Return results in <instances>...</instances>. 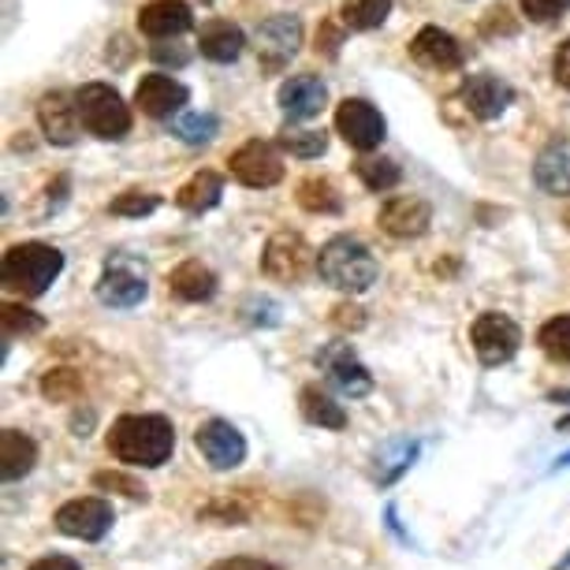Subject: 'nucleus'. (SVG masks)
<instances>
[{"label":"nucleus","instance_id":"nucleus-1","mask_svg":"<svg viewBox=\"0 0 570 570\" xmlns=\"http://www.w3.org/2000/svg\"><path fill=\"white\" fill-rule=\"evenodd\" d=\"M176 451V429L160 414H124L109 429V455L124 466L157 470Z\"/></svg>","mask_w":570,"mask_h":570},{"label":"nucleus","instance_id":"nucleus-2","mask_svg":"<svg viewBox=\"0 0 570 570\" xmlns=\"http://www.w3.org/2000/svg\"><path fill=\"white\" fill-rule=\"evenodd\" d=\"M317 276L325 279L328 287H336V292L362 295L376 284L381 268H376V257L365 250L358 239H351V235H336V239H328L325 246H321Z\"/></svg>","mask_w":570,"mask_h":570},{"label":"nucleus","instance_id":"nucleus-3","mask_svg":"<svg viewBox=\"0 0 570 570\" xmlns=\"http://www.w3.org/2000/svg\"><path fill=\"white\" fill-rule=\"evenodd\" d=\"M63 273V254L49 243H19L4 254L0 265V279L8 292H19L23 298L46 295L57 276Z\"/></svg>","mask_w":570,"mask_h":570},{"label":"nucleus","instance_id":"nucleus-4","mask_svg":"<svg viewBox=\"0 0 570 570\" xmlns=\"http://www.w3.org/2000/svg\"><path fill=\"white\" fill-rule=\"evenodd\" d=\"M75 105H79V120L94 138H105V142H120V138L131 131V112L120 94L105 82H86L79 94H75Z\"/></svg>","mask_w":570,"mask_h":570},{"label":"nucleus","instance_id":"nucleus-5","mask_svg":"<svg viewBox=\"0 0 570 570\" xmlns=\"http://www.w3.org/2000/svg\"><path fill=\"white\" fill-rule=\"evenodd\" d=\"M57 530L71 541H86V544H98L109 537L112 522H116V511L109 500L101 497H79V500H68L63 508L52 514Z\"/></svg>","mask_w":570,"mask_h":570},{"label":"nucleus","instance_id":"nucleus-6","mask_svg":"<svg viewBox=\"0 0 570 570\" xmlns=\"http://www.w3.org/2000/svg\"><path fill=\"white\" fill-rule=\"evenodd\" d=\"M309 268H317V254L298 232H276L262 254V273L276 284H303Z\"/></svg>","mask_w":570,"mask_h":570},{"label":"nucleus","instance_id":"nucleus-7","mask_svg":"<svg viewBox=\"0 0 570 570\" xmlns=\"http://www.w3.org/2000/svg\"><path fill=\"white\" fill-rule=\"evenodd\" d=\"M470 343L485 365L511 362L522 347V328L508 314H481L470 328Z\"/></svg>","mask_w":570,"mask_h":570},{"label":"nucleus","instance_id":"nucleus-8","mask_svg":"<svg viewBox=\"0 0 570 570\" xmlns=\"http://www.w3.org/2000/svg\"><path fill=\"white\" fill-rule=\"evenodd\" d=\"M317 365L325 370L328 384L340 395L362 400V395L373 392V373L358 362V354L351 351V343H328V347L317 354Z\"/></svg>","mask_w":570,"mask_h":570},{"label":"nucleus","instance_id":"nucleus-9","mask_svg":"<svg viewBox=\"0 0 570 570\" xmlns=\"http://www.w3.org/2000/svg\"><path fill=\"white\" fill-rule=\"evenodd\" d=\"M195 444L202 451V459L209 462L213 470H235L246 462V440L232 422L224 417H209V422L198 425Z\"/></svg>","mask_w":570,"mask_h":570},{"label":"nucleus","instance_id":"nucleus-10","mask_svg":"<svg viewBox=\"0 0 570 570\" xmlns=\"http://www.w3.org/2000/svg\"><path fill=\"white\" fill-rule=\"evenodd\" d=\"M336 131L343 135V142L362 149V154H370L384 142V131H389V124H384V116L373 109L370 101L362 98H347L336 109Z\"/></svg>","mask_w":570,"mask_h":570},{"label":"nucleus","instance_id":"nucleus-11","mask_svg":"<svg viewBox=\"0 0 570 570\" xmlns=\"http://www.w3.org/2000/svg\"><path fill=\"white\" fill-rule=\"evenodd\" d=\"M303 46V23L295 16H273L257 27V60L268 71H279Z\"/></svg>","mask_w":570,"mask_h":570},{"label":"nucleus","instance_id":"nucleus-12","mask_svg":"<svg viewBox=\"0 0 570 570\" xmlns=\"http://www.w3.org/2000/svg\"><path fill=\"white\" fill-rule=\"evenodd\" d=\"M228 171L243 183V187H254V190L276 187V183L284 179L279 154L268 142H246L243 149H235L228 160Z\"/></svg>","mask_w":570,"mask_h":570},{"label":"nucleus","instance_id":"nucleus-13","mask_svg":"<svg viewBox=\"0 0 570 570\" xmlns=\"http://www.w3.org/2000/svg\"><path fill=\"white\" fill-rule=\"evenodd\" d=\"M511 98H514V90L500 75L481 71L462 82V105H466V112L478 116V120H500V116L508 112Z\"/></svg>","mask_w":570,"mask_h":570},{"label":"nucleus","instance_id":"nucleus-14","mask_svg":"<svg viewBox=\"0 0 570 570\" xmlns=\"http://www.w3.org/2000/svg\"><path fill=\"white\" fill-rule=\"evenodd\" d=\"M38 124L52 146H75L79 142V105H71L68 94L52 90L38 101Z\"/></svg>","mask_w":570,"mask_h":570},{"label":"nucleus","instance_id":"nucleus-15","mask_svg":"<svg viewBox=\"0 0 570 570\" xmlns=\"http://www.w3.org/2000/svg\"><path fill=\"white\" fill-rule=\"evenodd\" d=\"M146 295H149L146 276L127 268L124 262H109V268L98 279V298L112 309H135Z\"/></svg>","mask_w":570,"mask_h":570},{"label":"nucleus","instance_id":"nucleus-16","mask_svg":"<svg viewBox=\"0 0 570 570\" xmlns=\"http://www.w3.org/2000/svg\"><path fill=\"white\" fill-rule=\"evenodd\" d=\"M325 105H328V86L317 75H292V79L279 86V109L292 116V120H314Z\"/></svg>","mask_w":570,"mask_h":570},{"label":"nucleus","instance_id":"nucleus-17","mask_svg":"<svg viewBox=\"0 0 570 570\" xmlns=\"http://www.w3.org/2000/svg\"><path fill=\"white\" fill-rule=\"evenodd\" d=\"M187 86L168 79V75H146L135 90V105L154 120H165V116H176L183 105H187Z\"/></svg>","mask_w":570,"mask_h":570},{"label":"nucleus","instance_id":"nucleus-18","mask_svg":"<svg viewBox=\"0 0 570 570\" xmlns=\"http://www.w3.org/2000/svg\"><path fill=\"white\" fill-rule=\"evenodd\" d=\"M190 23H195V16H190V8L183 4V0H154V4L138 12V30L154 41L187 35Z\"/></svg>","mask_w":570,"mask_h":570},{"label":"nucleus","instance_id":"nucleus-19","mask_svg":"<svg viewBox=\"0 0 570 570\" xmlns=\"http://www.w3.org/2000/svg\"><path fill=\"white\" fill-rule=\"evenodd\" d=\"M429 224H433V209L422 198H392L381 209V228L395 239H417L429 232Z\"/></svg>","mask_w":570,"mask_h":570},{"label":"nucleus","instance_id":"nucleus-20","mask_svg":"<svg viewBox=\"0 0 570 570\" xmlns=\"http://www.w3.org/2000/svg\"><path fill=\"white\" fill-rule=\"evenodd\" d=\"M411 57L417 63H425V68H433V71L462 68V46L448 35V30H440V27L417 30V38L411 41Z\"/></svg>","mask_w":570,"mask_h":570},{"label":"nucleus","instance_id":"nucleus-21","mask_svg":"<svg viewBox=\"0 0 570 570\" xmlns=\"http://www.w3.org/2000/svg\"><path fill=\"white\" fill-rule=\"evenodd\" d=\"M168 292L183 298V303H206V298L217 295V276H213V268L202 262H183L171 268Z\"/></svg>","mask_w":570,"mask_h":570},{"label":"nucleus","instance_id":"nucleus-22","mask_svg":"<svg viewBox=\"0 0 570 570\" xmlns=\"http://www.w3.org/2000/svg\"><path fill=\"white\" fill-rule=\"evenodd\" d=\"M38 462V444L19 429H4L0 433V478L23 481Z\"/></svg>","mask_w":570,"mask_h":570},{"label":"nucleus","instance_id":"nucleus-23","mask_svg":"<svg viewBox=\"0 0 570 570\" xmlns=\"http://www.w3.org/2000/svg\"><path fill=\"white\" fill-rule=\"evenodd\" d=\"M243 46H246L243 30H239V27H232V23H206V27H202V35H198L202 57L213 60V63H232V60H239Z\"/></svg>","mask_w":570,"mask_h":570},{"label":"nucleus","instance_id":"nucleus-24","mask_svg":"<svg viewBox=\"0 0 570 570\" xmlns=\"http://www.w3.org/2000/svg\"><path fill=\"white\" fill-rule=\"evenodd\" d=\"M298 406H303V417L309 425H321V429H332V433H340V429H347V411L332 400L328 392H321L317 384H306L303 395H298Z\"/></svg>","mask_w":570,"mask_h":570},{"label":"nucleus","instance_id":"nucleus-25","mask_svg":"<svg viewBox=\"0 0 570 570\" xmlns=\"http://www.w3.org/2000/svg\"><path fill=\"white\" fill-rule=\"evenodd\" d=\"M220 195H224V179L217 176V171H195L187 183L179 187V195H176V202L187 213H206V209H213L220 202Z\"/></svg>","mask_w":570,"mask_h":570},{"label":"nucleus","instance_id":"nucleus-26","mask_svg":"<svg viewBox=\"0 0 570 570\" xmlns=\"http://www.w3.org/2000/svg\"><path fill=\"white\" fill-rule=\"evenodd\" d=\"M537 183L548 190V195H567L570 190V160L563 149H544L541 157H537V168H533Z\"/></svg>","mask_w":570,"mask_h":570},{"label":"nucleus","instance_id":"nucleus-27","mask_svg":"<svg viewBox=\"0 0 570 570\" xmlns=\"http://www.w3.org/2000/svg\"><path fill=\"white\" fill-rule=\"evenodd\" d=\"M392 12V0H343V27L347 30H373Z\"/></svg>","mask_w":570,"mask_h":570},{"label":"nucleus","instance_id":"nucleus-28","mask_svg":"<svg viewBox=\"0 0 570 570\" xmlns=\"http://www.w3.org/2000/svg\"><path fill=\"white\" fill-rule=\"evenodd\" d=\"M279 146L287 149L292 157H321L328 149V135L325 131H314V127H295V124H287L284 131H279Z\"/></svg>","mask_w":570,"mask_h":570},{"label":"nucleus","instance_id":"nucleus-29","mask_svg":"<svg viewBox=\"0 0 570 570\" xmlns=\"http://www.w3.org/2000/svg\"><path fill=\"white\" fill-rule=\"evenodd\" d=\"M400 165L389 157H362L358 160V179L365 183L370 190H376V195H384V190H392L395 183H400Z\"/></svg>","mask_w":570,"mask_h":570},{"label":"nucleus","instance_id":"nucleus-30","mask_svg":"<svg viewBox=\"0 0 570 570\" xmlns=\"http://www.w3.org/2000/svg\"><path fill=\"white\" fill-rule=\"evenodd\" d=\"M298 206L309 209V213H340V195L336 187H332L328 179H303V187H298Z\"/></svg>","mask_w":570,"mask_h":570},{"label":"nucleus","instance_id":"nucleus-31","mask_svg":"<svg viewBox=\"0 0 570 570\" xmlns=\"http://www.w3.org/2000/svg\"><path fill=\"white\" fill-rule=\"evenodd\" d=\"M537 343H541V351L548 354V358L570 365V317L544 321V328L537 332Z\"/></svg>","mask_w":570,"mask_h":570},{"label":"nucleus","instance_id":"nucleus-32","mask_svg":"<svg viewBox=\"0 0 570 570\" xmlns=\"http://www.w3.org/2000/svg\"><path fill=\"white\" fill-rule=\"evenodd\" d=\"M171 131H176L187 146H202V142H209V138L217 135V116H213V112H187V116H179V120L171 124Z\"/></svg>","mask_w":570,"mask_h":570},{"label":"nucleus","instance_id":"nucleus-33","mask_svg":"<svg viewBox=\"0 0 570 570\" xmlns=\"http://www.w3.org/2000/svg\"><path fill=\"white\" fill-rule=\"evenodd\" d=\"M41 395L52 403H71L82 395V376L71 373V370H52L46 373V381H41Z\"/></svg>","mask_w":570,"mask_h":570},{"label":"nucleus","instance_id":"nucleus-34","mask_svg":"<svg viewBox=\"0 0 570 570\" xmlns=\"http://www.w3.org/2000/svg\"><path fill=\"white\" fill-rule=\"evenodd\" d=\"M94 489H101V492H120V497L127 500H149V489L142 485V481H135V478H127V473L120 470H101V473H94Z\"/></svg>","mask_w":570,"mask_h":570},{"label":"nucleus","instance_id":"nucleus-35","mask_svg":"<svg viewBox=\"0 0 570 570\" xmlns=\"http://www.w3.org/2000/svg\"><path fill=\"white\" fill-rule=\"evenodd\" d=\"M0 321H4V340H12V336H35V332L46 328V321H41L35 309H27V306H16V303H8L4 306V314H0Z\"/></svg>","mask_w":570,"mask_h":570},{"label":"nucleus","instance_id":"nucleus-36","mask_svg":"<svg viewBox=\"0 0 570 570\" xmlns=\"http://www.w3.org/2000/svg\"><path fill=\"white\" fill-rule=\"evenodd\" d=\"M160 206L157 195H142V190H127L112 202V213L116 217H146V213H154Z\"/></svg>","mask_w":570,"mask_h":570},{"label":"nucleus","instance_id":"nucleus-37","mask_svg":"<svg viewBox=\"0 0 570 570\" xmlns=\"http://www.w3.org/2000/svg\"><path fill=\"white\" fill-rule=\"evenodd\" d=\"M519 4L525 19H533V23H552V19L570 12V0H519Z\"/></svg>","mask_w":570,"mask_h":570},{"label":"nucleus","instance_id":"nucleus-38","mask_svg":"<svg viewBox=\"0 0 570 570\" xmlns=\"http://www.w3.org/2000/svg\"><path fill=\"white\" fill-rule=\"evenodd\" d=\"M198 519L220 522V525H243V522H246V511H243V508H235L232 500H217V503H209V508L202 511Z\"/></svg>","mask_w":570,"mask_h":570},{"label":"nucleus","instance_id":"nucleus-39","mask_svg":"<svg viewBox=\"0 0 570 570\" xmlns=\"http://www.w3.org/2000/svg\"><path fill=\"white\" fill-rule=\"evenodd\" d=\"M209 570H279V567H276V563H268V559L232 556V559H220V563H213Z\"/></svg>","mask_w":570,"mask_h":570},{"label":"nucleus","instance_id":"nucleus-40","mask_svg":"<svg viewBox=\"0 0 570 570\" xmlns=\"http://www.w3.org/2000/svg\"><path fill=\"white\" fill-rule=\"evenodd\" d=\"M27 570H82V563H79V559H71V556H41Z\"/></svg>","mask_w":570,"mask_h":570},{"label":"nucleus","instance_id":"nucleus-41","mask_svg":"<svg viewBox=\"0 0 570 570\" xmlns=\"http://www.w3.org/2000/svg\"><path fill=\"white\" fill-rule=\"evenodd\" d=\"M340 46H343V35L332 23H325V27L317 30V52H325V57H336Z\"/></svg>","mask_w":570,"mask_h":570},{"label":"nucleus","instance_id":"nucleus-42","mask_svg":"<svg viewBox=\"0 0 570 570\" xmlns=\"http://www.w3.org/2000/svg\"><path fill=\"white\" fill-rule=\"evenodd\" d=\"M552 71H556V82L570 90V38L563 41V46H559L556 60H552Z\"/></svg>","mask_w":570,"mask_h":570},{"label":"nucleus","instance_id":"nucleus-43","mask_svg":"<svg viewBox=\"0 0 570 570\" xmlns=\"http://www.w3.org/2000/svg\"><path fill=\"white\" fill-rule=\"evenodd\" d=\"M362 309L358 306H336V325H343V328H362Z\"/></svg>","mask_w":570,"mask_h":570},{"label":"nucleus","instance_id":"nucleus-44","mask_svg":"<svg viewBox=\"0 0 570 570\" xmlns=\"http://www.w3.org/2000/svg\"><path fill=\"white\" fill-rule=\"evenodd\" d=\"M154 57L160 63H176V68H183V63H187V52H183V49H168V46H157Z\"/></svg>","mask_w":570,"mask_h":570},{"label":"nucleus","instance_id":"nucleus-45","mask_svg":"<svg viewBox=\"0 0 570 570\" xmlns=\"http://www.w3.org/2000/svg\"><path fill=\"white\" fill-rule=\"evenodd\" d=\"M552 470H570V451H567V455H559L556 459V466Z\"/></svg>","mask_w":570,"mask_h":570},{"label":"nucleus","instance_id":"nucleus-46","mask_svg":"<svg viewBox=\"0 0 570 570\" xmlns=\"http://www.w3.org/2000/svg\"><path fill=\"white\" fill-rule=\"evenodd\" d=\"M552 400L556 403H570V392H552Z\"/></svg>","mask_w":570,"mask_h":570},{"label":"nucleus","instance_id":"nucleus-47","mask_svg":"<svg viewBox=\"0 0 570 570\" xmlns=\"http://www.w3.org/2000/svg\"><path fill=\"white\" fill-rule=\"evenodd\" d=\"M567 429H570V414H567V417H559V433H567Z\"/></svg>","mask_w":570,"mask_h":570},{"label":"nucleus","instance_id":"nucleus-48","mask_svg":"<svg viewBox=\"0 0 570 570\" xmlns=\"http://www.w3.org/2000/svg\"><path fill=\"white\" fill-rule=\"evenodd\" d=\"M556 570H570V556H567V559H559V567H556Z\"/></svg>","mask_w":570,"mask_h":570},{"label":"nucleus","instance_id":"nucleus-49","mask_svg":"<svg viewBox=\"0 0 570 570\" xmlns=\"http://www.w3.org/2000/svg\"><path fill=\"white\" fill-rule=\"evenodd\" d=\"M206 4H209V0H206Z\"/></svg>","mask_w":570,"mask_h":570}]
</instances>
